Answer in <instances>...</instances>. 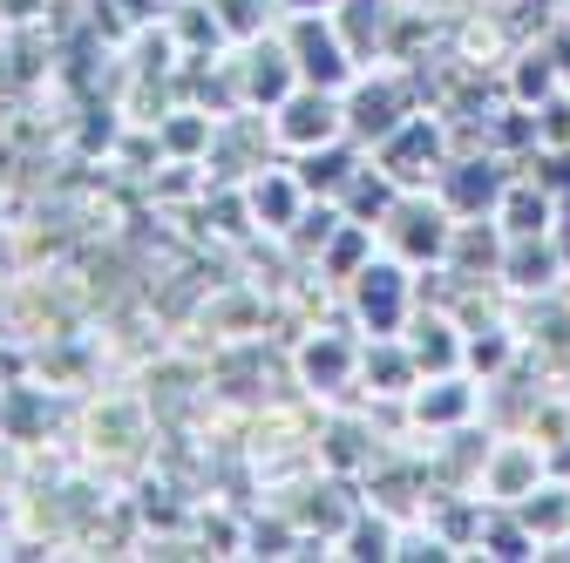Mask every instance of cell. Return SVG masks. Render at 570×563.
<instances>
[{
	"instance_id": "cell-24",
	"label": "cell",
	"mask_w": 570,
	"mask_h": 563,
	"mask_svg": "<svg viewBox=\"0 0 570 563\" xmlns=\"http://www.w3.org/2000/svg\"><path fill=\"white\" fill-rule=\"evenodd\" d=\"M469 360H475V367H503V360H510V339L489 326V339H469Z\"/></svg>"
},
{
	"instance_id": "cell-10",
	"label": "cell",
	"mask_w": 570,
	"mask_h": 563,
	"mask_svg": "<svg viewBox=\"0 0 570 563\" xmlns=\"http://www.w3.org/2000/svg\"><path fill=\"white\" fill-rule=\"evenodd\" d=\"M510 286H523V293L557 286V251L543 245V231L537 238H510Z\"/></svg>"
},
{
	"instance_id": "cell-18",
	"label": "cell",
	"mask_w": 570,
	"mask_h": 563,
	"mask_svg": "<svg viewBox=\"0 0 570 563\" xmlns=\"http://www.w3.org/2000/svg\"><path fill=\"white\" fill-rule=\"evenodd\" d=\"M523 523H530L537 536H563V530H570V496H563V488H543L537 503H523Z\"/></svg>"
},
{
	"instance_id": "cell-13",
	"label": "cell",
	"mask_w": 570,
	"mask_h": 563,
	"mask_svg": "<svg viewBox=\"0 0 570 563\" xmlns=\"http://www.w3.org/2000/svg\"><path fill=\"white\" fill-rule=\"evenodd\" d=\"M503 225H510V238H537V231H550V204H543V190L517 184L510 204H503Z\"/></svg>"
},
{
	"instance_id": "cell-9",
	"label": "cell",
	"mask_w": 570,
	"mask_h": 563,
	"mask_svg": "<svg viewBox=\"0 0 570 563\" xmlns=\"http://www.w3.org/2000/svg\"><path fill=\"white\" fill-rule=\"evenodd\" d=\"M299 197H306V184H299V177H278V170H265V177L252 184V210H258L272 231L299 225Z\"/></svg>"
},
{
	"instance_id": "cell-19",
	"label": "cell",
	"mask_w": 570,
	"mask_h": 563,
	"mask_svg": "<svg viewBox=\"0 0 570 563\" xmlns=\"http://www.w3.org/2000/svg\"><path fill=\"white\" fill-rule=\"evenodd\" d=\"M210 8H218L225 34H238V41H258L265 34V0H210Z\"/></svg>"
},
{
	"instance_id": "cell-12",
	"label": "cell",
	"mask_w": 570,
	"mask_h": 563,
	"mask_svg": "<svg viewBox=\"0 0 570 563\" xmlns=\"http://www.w3.org/2000/svg\"><path fill=\"white\" fill-rule=\"evenodd\" d=\"M157 144H164L170 157H197V150H210V116H197V109H177V116L157 129Z\"/></svg>"
},
{
	"instance_id": "cell-4",
	"label": "cell",
	"mask_w": 570,
	"mask_h": 563,
	"mask_svg": "<svg viewBox=\"0 0 570 563\" xmlns=\"http://www.w3.org/2000/svg\"><path fill=\"white\" fill-rule=\"evenodd\" d=\"M387 245H394L401 258H442V251H449L442 204H428V197H401V204H387Z\"/></svg>"
},
{
	"instance_id": "cell-14",
	"label": "cell",
	"mask_w": 570,
	"mask_h": 563,
	"mask_svg": "<svg viewBox=\"0 0 570 563\" xmlns=\"http://www.w3.org/2000/svg\"><path fill=\"white\" fill-rule=\"evenodd\" d=\"M340 197H346V210H353V218H387V204H394L387 177H374V170H353V184H346Z\"/></svg>"
},
{
	"instance_id": "cell-17",
	"label": "cell",
	"mask_w": 570,
	"mask_h": 563,
	"mask_svg": "<svg viewBox=\"0 0 570 563\" xmlns=\"http://www.w3.org/2000/svg\"><path fill=\"white\" fill-rule=\"evenodd\" d=\"M177 34H184V48H218L225 41V21H218V8L184 0V8H177Z\"/></svg>"
},
{
	"instance_id": "cell-23",
	"label": "cell",
	"mask_w": 570,
	"mask_h": 563,
	"mask_svg": "<svg viewBox=\"0 0 570 563\" xmlns=\"http://www.w3.org/2000/svg\"><path fill=\"white\" fill-rule=\"evenodd\" d=\"M550 55H523V68H517V96L530 102V96H550Z\"/></svg>"
},
{
	"instance_id": "cell-7",
	"label": "cell",
	"mask_w": 570,
	"mask_h": 563,
	"mask_svg": "<svg viewBox=\"0 0 570 563\" xmlns=\"http://www.w3.org/2000/svg\"><path fill=\"white\" fill-rule=\"evenodd\" d=\"M353 170H361V164H353V150L340 144V136H333V144H320V150H299V184H306V190L340 197V190L353 184Z\"/></svg>"
},
{
	"instance_id": "cell-15",
	"label": "cell",
	"mask_w": 570,
	"mask_h": 563,
	"mask_svg": "<svg viewBox=\"0 0 570 563\" xmlns=\"http://www.w3.org/2000/svg\"><path fill=\"white\" fill-rule=\"evenodd\" d=\"M469 401H475V394H469L462 381H435V394L421 387L414 414H421V421H435V428H442V421H462V414H469Z\"/></svg>"
},
{
	"instance_id": "cell-16",
	"label": "cell",
	"mask_w": 570,
	"mask_h": 563,
	"mask_svg": "<svg viewBox=\"0 0 570 563\" xmlns=\"http://www.w3.org/2000/svg\"><path fill=\"white\" fill-rule=\"evenodd\" d=\"M407 354H414V367H435V374H442V367H455V339H449V326H442V319H421Z\"/></svg>"
},
{
	"instance_id": "cell-25",
	"label": "cell",
	"mask_w": 570,
	"mask_h": 563,
	"mask_svg": "<svg viewBox=\"0 0 570 563\" xmlns=\"http://www.w3.org/2000/svg\"><path fill=\"white\" fill-rule=\"evenodd\" d=\"M285 8H333V0H285Z\"/></svg>"
},
{
	"instance_id": "cell-1",
	"label": "cell",
	"mask_w": 570,
	"mask_h": 563,
	"mask_svg": "<svg viewBox=\"0 0 570 563\" xmlns=\"http://www.w3.org/2000/svg\"><path fill=\"white\" fill-rule=\"evenodd\" d=\"M285 55H293L299 82H320V89H346V82H353V48H346L313 8L293 14V28H285Z\"/></svg>"
},
{
	"instance_id": "cell-2",
	"label": "cell",
	"mask_w": 570,
	"mask_h": 563,
	"mask_svg": "<svg viewBox=\"0 0 570 563\" xmlns=\"http://www.w3.org/2000/svg\"><path fill=\"white\" fill-rule=\"evenodd\" d=\"M340 129H346V102H340V89H320V82H299L278 102V122H272V136L293 150H320Z\"/></svg>"
},
{
	"instance_id": "cell-21",
	"label": "cell",
	"mask_w": 570,
	"mask_h": 563,
	"mask_svg": "<svg viewBox=\"0 0 570 563\" xmlns=\"http://www.w3.org/2000/svg\"><path fill=\"white\" fill-rule=\"evenodd\" d=\"M346 556H394V530L374 523V516H353V530H346Z\"/></svg>"
},
{
	"instance_id": "cell-3",
	"label": "cell",
	"mask_w": 570,
	"mask_h": 563,
	"mask_svg": "<svg viewBox=\"0 0 570 563\" xmlns=\"http://www.w3.org/2000/svg\"><path fill=\"white\" fill-rule=\"evenodd\" d=\"M353 313H361V326H374V339L381 333H394L401 319H407V278H401V265H361L353 271Z\"/></svg>"
},
{
	"instance_id": "cell-11",
	"label": "cell",
	"mask_w": 570,
	"mask_h": 563,
	"mask_svg": "<svg viewBox=\"0 0 570 563\" xmlns=\"http://www.w3.org/2000/svg\"><path fill=\"white\" fill-rule=\"evenodd\" d=\"M367 381H381V394H407L414 387V354L407 346H387V333H381V346L367 354Z\"/></svg>"
},
{
	"instance_id": "cell-5",
	"label": "cell",
	"mask_w": 570,
	"mask_h": 563,
	"mask_svg": "<svg viewBox=\"0 0 570 563\" xmlns=\"http://www.w3.org/2000/svg\"><path fill=\"white\" fill-rule=\"evenodd\" d=\"M401 82H353L346 96V129L353 136H374V144H387V136L401 129Z\"/></svg>"
},
{
	"instance_id": "cell-22",
	"label": "cell",
	"mask_w": 570,
	"mask_h": 563,
	"mask_svg": "<svg viewBox=\"0 0 570 563\" xmlns=\"http://www.w3.org/2000/svg\"><path fill=\"white\" fill-rule=\"evenodd\" d=\"M326 258H333V271H346V278H353V271H361V258H367V225H346V231L333 238V251H326Z\"/></svg>"
},
{
	"instance_id": "cell-8",
	"label": "cell",
	"mask_w": 570,
	"mask_h": 563,
	"mask_svg": "<svg viewBox=\"0 0 570 563\" xmlns=\"http://www.w3.org/2000/svg\"><path fill=\"white\" fill-rule=\"evenodd\" d=\"M299 374H306L320 394L346 387V374H353V346H346L340 333H320V339H306V354H299Z\"/></svg>"
},
{
	"instance_id": "cell-6",
	"label": "cell",
	"mask_w": 570,
	"mask_h": 563,
	"mask_svg": "<svg viewBox=\"0 0 570 563\" xmlns=\"http://www.w3.org/2000/svg\"><path fill=\"white\" fill-rule=\"evenodd\" d=\"M293 89H299V68H293V55H285V48H252L238 61V96L245 102H272L278 109Z\"/></svg>"
},
{
	"instance_id": "cell-20",
	"label": "cell",
	"mask_w": 570,
	"mask_h": 563,
	"mask_svg": "<svg viewBox=\"0 0 570 563\" xmlns=\"http://www.w3.org/2000/svg\"><path fill=\"white\" fill-rule=\"evenodd\" d=\"M530 468H537V455H530V448H503V455L489 462V488H495V496H517Z\"/></svg>"
}]
</instances>
